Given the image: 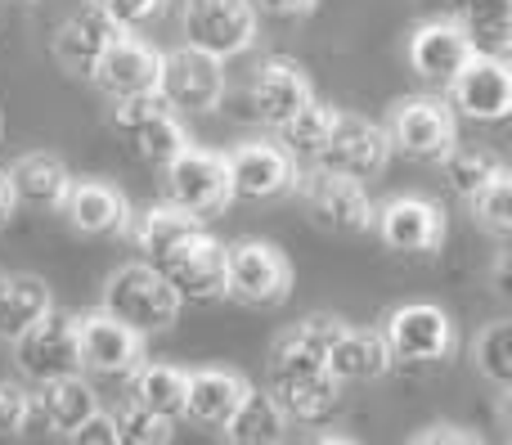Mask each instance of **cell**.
Instances as JSON below:
<instances>
[{"label": "cell", "instance_id": "cell-1", "mask_svg": "<svg viewBox=\"0 0 512 445\" xmlns=\"http://www.w3.org/2000/svg\"><path fill=\"white\" fill-rule=\"evenodd\" d=\"M180 297L171 293V284L144 261H131V266H117L104 284V306L99 311L108 320H117L122 329H131L135 338H149V333H162L180 320Z\"/></svg>", "mask_w": 512, "mask_h": 445}, {"label": "cell", "instance_id": "cell-2", "mask_svg": "<svg viewBox=\"0 0 512 445\" xmlns=\"http://www.w3.org/2000/svg\"><path fill=\"white\" fill-rule=\"evenodd\" d=\"M225 297L256 311H274L292 297V261L274 243L243 239L225 248Z\"/></svg>", "mask_w": 512, "mask_h": 445}, {"label": "cell", "instance_id": "cell-3", "mask_svg": "<svg viewBox=\"0 0 512 445\" xmlns=\"http://www.w3.org/2000/svg\"><path fill=\"white\" fill-rule=\"evenodd\" d=\"M292 194L301 198L310 225H319L328 234H369L373 230V212L378 207H373L369 189L355 185V180L333 176L324 167H306L292 180Z\"/></svg>", "mask_w": 512, "mask_h": 445}, {"label": "cell", "instance_id": "cell-4", "mask_svg": "<svg viewBox=\"0 0 512 445\" xmlns=\"http://www.w3.org/2000/svg\"><path fill=\"white\" fill-rule=\"evenodd\" d=\"M346 333L342 315H306L297 329L279 333L270 347V360H265V374H270V392L279 387H297V383H315V378H328V351L333 342Z\"/></svg>", "mask_w": 512, "mask_h": 445}, {"label": "cell", "instance_id": "cell-5", "mask_svg": "<svg viewBox=\"0 0 512 445\" xmlns=\"http://www.w3.org/2000/svg\"><path fill=\"white\" fill-rule=\"evenodd\" d=\"M382 342H387L391 365H445L459 347V333H454L450 311L432 302H409L396 306L382 324Z\"/></svg>", "mask_w": 512, "mask_h": 445}, {"label": "cell", "instance_id": "cell-6", "mask_svg": "<svg viewBox=\"0 0 512 445\" xmlns=\"http://www.w3.org/2000/svg\"><path fill=\"white\" fill-rule=\"evenodd\" d=\"M382 131H387L391 149L409 153L418 162H441L459 144V117L436 95H409L391 104V117Z\"/></svg>", "mask_w": 512, "mask_h": 445}, {"label": "cell", "instance_id": "cell-7", "mask_svg": "<svg viewBox=\"0 0 512 445\" xmlns=\"http://www.w3.org/2000/svg\"><path fill=\"white\" fill-rule=\"evenodd\" d=\"M162 189H167V207L198 216V221L225 212V207L234 203L225 153L198 149V144H189L180 158H171L167 167H162Z\"/></svg>", "mask_w": 512, "mask_h": 445}, {"label": "cell", "instance_id": "cell-8", "mask_svg": "<svg viewBox=\"0 0 512 445\" xmlns=\"http://www.w3.org/2000/svg\"><path fill=\"white\" fill-rule=\"evenodd\" d=\"M14 360L32 383H59V378L81 374V333L77 315L50 311L45 320H36L23 338H14Z\"/></svg>", "mask_w": 512, "mask_h": 445}, {"label": "cell", "instance_id": "cell-9", "mask_svg": "<svg viewBox=\"0 0 512 445\" xmlns=\"http://www.w3.org/2000/svg\"><path fill=\"white\" fill-rule=\"evenodd\" d=\"M180 18H185L189 50L212 54L221 63L256 41V9L248 0H185Z\"/></svg>", "mask_w": 512, "mask_h": 445}, {"label": "cell", "instance_id": "cell-10", "mask_svg": "<svg viewBox=\"0 0 512 445\" xmlns=\"http://www.w3.org/2000/svg\"><path fill=\"white\" fill-rule=\"evenodd\" d=\"M387 162H391V144L378 122L355 113H337V126L328 135L324 153L315 158V167L355 180V185H369V180H378L387 171Z\"/></svg>", "mask_w": 512, "mask_h": 445}, {"label": "cell", "instance_id": "cell-11", "mask_svg": "<svg viewBox=\"0 0 512 445\" xmlns=\"http://www.w3.org/2000/svg\"><path fill=\"white\" fill-rule=\"evenodd\" d=\"M158 99L171 113H212L225 99V63L212 54H198L189 45L162 54Z\"/></svg>", "mask_w": 512, "mask_h": 445}, {"label": "cell", "instance_id": "cell-12", "mask_svg": "<svg viewBox=\"0 0 512 445\" xmlns=\"http://www.w3.org/2000/svg\"><path fill=\"white\" fill-rule=\"evenodd\" d=\"M158 77H162V54L149 41L122 32L99 63L90 68V81L99 86V95H108L113 104H131V99H149L158 95Z\"/></svg>", "mask_w": 512, "mask_h": 445}, {"label": "cell", "instance_id": "cell-13", "mask_svg": "<svg viewBox=\"0 0 512 445\" xmlns=\"http://www.w3.org/2000/svg\"><path fill=\"white\" fill-rule=\"evenodd\" d=\"M153 270L167 279L180 302L185 297L189 302H216V297H225V243H216L207 230L176 243Z\"/></svg>", "mask_w": 512, "mask_h": 445}, {"label": "cell", "instance_id": "cell-14", "mask_svg": "<svg viewBox=\"0 0 512 445\" xmlns=\"http://www.w3.org/2000/svg\"><path fill=\"white\" fill-rule=\"evenodd\" d=\"M117 131L131 140V149L140 153L153 167H167L171 158L189 149V131L180 122V113H171L158 95L149 99H131V104H117Z\"/></svg>", "mask_w": 512, "mask_h": 445}, {"label": "cell", "instance_id": "cell-15", "mask_svg": "<svg viewBox=\"0 0 512 445\" xmlns=\"http://www.w3.org/2000/svg\"><path fill=\"white\" fill-rule=\"evenodd\" d=\"M373 234L396 252H436L445 243V212L423 194H396L373 212Z\"/></svg>", "mask_w": 512, "mask_h": 445}, {"label": "cell", "instance_id": "cell-16", "mask_svg": "<svg viewBox=\"0 0 512 445\" xmlns=\"http://www.w3.org/2000/svg\"><path fill=\"white\" fill-rule=\"evenodd\" d=\"M450 104L472 122H504L512 113V72L508 59H490V54H472L450 86Z\"/></svg>", "mask_w": 512, "mask_h": 445}, {"label": "cell", "instance_id": "cell-17", "mask_svg": "<svg viewBox=\"0 0 512 445\" xmlns=\"http://www.w3.org/2000/svg\"><path fill=\"white\" fill-rule=\"evenodd\" d=\"M225 171H230L234 198H279V194H292V180H297L292 153H283L270 140H248L239 149H230Z\"/></svg>", "mask_w": 512, "mask_h": 445}, {"label": "cell", "instance_id": "cell-18", "mask_svg": "<svg viewBox=\"0 0 512 445\" xmlns=\"http://www.w3.org/2000/svg\"><path fill=\"white\" fill-rule=\"evenodd\" d=\"M310 99H315V86H310V77L301 72V63H292V59H265L261 72H256L248 86L252 117L274 126V131H279L288 117H297Z\"/></svg>", "mask_w": 512, "mask_h": 445}, {"label": "cell", "instance_id": "cell-19", "mask_svg": "<svg viewBox=\"0 0 512 445\" xmlns=\"http://www.w3.org/2000/svg\"><path fill=\"white\" fill-rule=\"evenodd\" d=\"M5 176V189L14 198V207H32V212H63L68 203V189H72V171L63 167L59 153H45V149H32L23 158L9 162Z\"/></svg>", "mask_w": 512, "mask_h": 445}, {"label": "cell", "instance_id": "cell-20", "mask_svg": "<svg viewBox=\"0 0 512 445\" xmlns=\"http://www.w3.org/2000/svg\"><path fill=\"white\" fill-rule=\"evenodd\" d=\"M405 54H409V68L423 81L450 86L454 72L472 59V45H468V32L459 27V18H427V23L414 27Z\"/></svg>", "mask_w": 512, "mask_h": 445}, {"label": "cell", "instance_id": "cell-21", "mask_svg": "<svg viewBox=\"0 0 512 445\" xmlns=\"http://www.w3.org/2000/svg\"><path fill=\"white\" fill-rule=\"evenodd\" d=\"M77 333H81V369H90V374L122 378L144 365V342L117 320H108L104 311L77 315Z\"/></svg>", "mask_w": 512, "mask_h": 445}, {"label": "cell", "instance_id": "cell-22", "mask_svg": "<svg viewBox=\"0 0 512 445\" xmlns=\"http://www.w3.org/2000/svg\"><path fill=\"white\" fill-rule=\"evenodd\" d=\"M63 216H68L72 230L99 234V239L131 230V203H126V194L117 185H108V180H72Z\"/></svg>", "mask_w": 512, "mask_h": 445}, {"label": "cell", "instance_id": "cell-23", "mask_svg": "<svg viewBox=\"0 0 512 445\" xmlns=\"http://www.w3.org/2000/svg\"><path fill=\"white\" fill-rule=\"evenodd\" d=\"M248 387L252 383L239 369H194V374H185V414L198 423H212V428H225L230 414L243 405Z\"/></svg>", "mask_w": 512, "mask_h": 445}, {"label": "cell", "instance_id": "cell-24", "mask_svg": "<svg viewBox=\"0 0 512 445\" xmlns=\"http://www.w3.org/2000/svg\"><path fill=\"white\" fill-rule=\"evenodd\" d=\"M117 36L122 32H117L95 5H86V9H77V14H68L59 23V32H54V59H59L68 72H86L90 77V68L99 63V54H104Z\"/></svg>", "mask_w": 512, "mask_h": 445}, {"label": "cell", "instance_id": "cell-25", "mask_svg": "<svg viewBox=\"0 0 512 445\" xmlns=\"http://www.w3.org/2000/svg\"><path fill=\"white\" fill-rule=\"evenodd\" d=\"M32 410H36V419H41L50 432L68 437V432H77L81 423L99 414V396H95V387H90L86 378L77 374V378H59V383H45L41 392L32 396Z\"/></svg>", "mask_w": 512, "mask_h": 445}, {"label": "cell", "instance_id": "cell-26", "mask_svg": "<svg viewBox=\"0 0 512 445\" xmlns=\"http://www.w3.org/2000/svg\"><path fill=\"white\" fill-rule=\"evenodd\" d=\"M387 369H391L387 342L373 329H351V324H346V333L333 342V351H328V374H333L337 383H369V378H382Z\"/></svg>", "mask_w": 512, "mask_h": 445}, {"label": "cell", "instance_id": "cell-27", "mask_svg": "<svg viewBox=\"0 0 512 445\" xmlns=\"http://www.w3.org/2000/svg\"><path fill=\"white\" fill-rule=\"evenodd\" d=\"M54 311L45 279L36 275H0V338H23L36 320Z\"/></svg>", "mask_w": 512, "mask_h": 445}, {"label": "cell", "instance_id": "cell-28", "mask_svg": "<svg viewBox=\"0 0 512 445\" xmlns=\"http://www.w3.org/2000/svg\"><path fill=\"white\" fill-rule=\"evenodd\" d=\"M283 437H288V419L274 396L265 387H248L243 405L225 423V445H283Z\"/></svg>", "mask_w": 512, "mask_h": 445}, {"label": "cell", "instance_id": "cell-29", "mask_svg": "<svg viewBox=\"0 0 512 445\" xmlns=\"http://www.w3.org/2000/svg\"><path fill=\"white\" fill-rule=\"evenodd\" d=\"M198 230H203L198 216L176 212V207H167V203H153L149 212H140V221H131V230L126 234H131L135 248L144 252V266H158L176 243H185L189 234H198Z\"/></svg>", "mask_w": 512, "mask_h": 445}, {"label": "cell", "instance_id": "cell-30", "mask_svg": "<svg viewBox=\"0 0 512 445\" xmlns=\"http://www.w3.org/2000/svg\"><path fill=\"white\" fill-rule=\"evenodd\" d=\"M131 405L176 423L185 414V369L176 365H140L131 374Z\"/></svg>", "mask_w": 512, "mask_h": 445}, {"label": "cell", "instance_id": "cell-31", "mask_svg": "<svg viewBox=\"0 0 512 445\" xmlns=\"http://www.w3.org/2000/svg\"><path fill=\"white\" fill-rule=\"evenodd\" d=\"M445 167V180H450V189L459 198H477L481 189L490 185V180L504 171V162H499V153L481 149V144H454L450 153L441 158Z\"/></svg>", "mask_w": 512, "mask_h": 445}, {"label": "cell", "instance_id": "cell-32", "mask_svg": "<svg viewBox=\"0 0 512 445\" xmlns=\"http://www.w3.org/2000/svg\"><path fill=\"white\" fill-rule=\"evenodd\" d=\"M270 392V387H265ZM274 405L283 410V419H297V423H319L328 419V414L342 405V383H337L333 374L328 378H315V383H297V387H279V392H270Z\"/></svg>", "mask_w": 512, "mask_h": 445}, {"label": "cell", "instance_id": "cell-33", "mask_svg": "<svg viewBox=\"0 0 512 445\" xmlns=\"http://www.w3.org/2000/svg\"><path fill=\"white\" fill-rule=\"evenodd\" d=\"M337 126V108L324 104V99H310L306 108H301L297 117H288V122L279 126V149L283 153H306V158H319L328 144V135H333Z\"/></svg>", "mask_w": 512, "mask_h": 445}, {"label": "cell", "instance_id": "cell-34", "mask_svg": "<svg viewBox=\"0 0 512 445\" xmlns=\"http://www.w3.org/2000/svg\"><path fill=\"white\" fill-rule=\"evenodd\" d=\"M472 360H477V369L499 392H508L512 387V320L486 324V329L477 333V342H472Z\"/></svg>", "mask_w": 512, "mask_h": 445}, {"label": "cell", "instance_id": "cell-35", "mask_svg": "<svg viewBox=\"0 0 512 445\" xmlns=\"http://www.w3.org/2000/svg\"><path fill=\"white\" fill-rule=\"evenodd\" d=\"M468 203H472V216H477L495 239H508V230H512V176H508V167L499 171L477 198H468Z\"/></svg>", "mask_w": 512, "mask_h": 445}, {"label": "cell", "instance_id": "cell-36", "mask_svg": "<svg viewBox=\"0 0 512 445\" xmlns=\"http://www.w3.org/2000/svg\"><path fill=\"white\" fill-rule=\"evenodd\" d=\"M113 423H117V441L122 445H171V423L140 410V405H126Z\"/></svg>", "mask_w": 512, "mask_h": 445}, {"label": "cell", "instance_id": "cell-37", "mask_svg": "<svg viewBox=\"0 0 512 445\" xmlns=\"http://www.w3.org/2000/svg\"><path fill=\"white\" fill-rule=\"evenodd\" d=\"M32 423H36L32 396L14 383H0V437H23Z\"/></svg>", "mask_w": 512, "mask_h": 445}, {"label": "cell", "instance_id": "cell-38", "mask_svg": "<svg viewBox=\"0 0 512 445\" xmlns=\"http://www.w3.org/2000/svg\"><path fill=\"white\" fill-rule=\"evenodd\" d=\"M90 5H95L99 14H104L108 23L117 27V32H131V27H140V23H149V18H158L167 0H90Z\"/></svg>", "mask_w": 512, "mask_h": 445}, {"label": "cell", "instance_id": "cell-39", "mask_svg": "<svg viewBox=\"0 0 512 445\" xmlns=\"http://www.w3.org/2000/svg\"><path fill=\"white\" fill-rule=\"evenodd\" d=\"M405 445H486L477 437V432H463V428H454V423H432V428H423V432H414Z\"/></svg>", "mask_w": 512, "mask_h": 445}, {"label": "cell", "instance_id": "cell-40", "mask_svg": "<svg viewBox=\"0 0 512 445\" xmlns=\"http://www.w3.org/2000/svg\"><path fill=\"white\" fill-rule=\"evenodd\" d=\"M68 445H122V441H117V423L99 410L95 419H86L77 432H68Z\"/></svg>", "mask_w": 512, "mask_h": 445}, {"label": "cell", "instance_id": "cell-41", "mask_svg": "<svg viewBox=\"0 0 512 445\" xmlns=\"http://www.w3.org/2000/svg\"><path fill=\"white\" fill-rule=\"evenodd\" d=\"M248 5L270 18H306V14H315L319 0H248Z\"/></svg>", "mask_w": 512, "mask_h": 445}, {"label": "cell", "instance_id": "cell-42", "mask_svg": "<svg viewBox=\"0 0 512 445\" xmlns=\"http://www.w3.org/2000/svg\"><path fill=\"white\" fill-rule=\"evenodd\" d=\"M9 216H14V198H9L5 176H0V225H9Z\"/></svg>", "mask_w": 512, "mask_h": 445}, {"label": "cell", "instance_id": "cell-43", "mask_svg": "<svg viewBox=\"0 0 512 445\" xmlns=\"http://www.w3.org/2000/svg\"><path fill=\"white\" fill-rule=\"evenodd\" d=\"M310 445H355L351 437H319V441H310Z\"/></svg>", "mask_w": 512, "mask_h": 445}, {"label": "cell", "instance_id": "cell-44", "mask_svg": "<svg viewBox=\"0 0 512 445\" xmlns=\"http://www.w3.org/2000/svg\"><path fill=\"white\" fill-rule=\"evenodd\" d=\"M450 5H454V9H463V5H472V0H450Z\"/></svg>", "mask_w": 512, "mask_h": 445}, {"label": "cell", "instance_id": "cell-45", "mask_svg": "<svg viewBox=\"0 0 512 445\" xmlns=\"http://www.w3.org/2000/svg\"><path fill=\"white\" fill-rule=\"evenodd\" d=\"M14 5H32V0H14Z\"/></svg>", "mask_w": 512, "mask_h": 445}]
</instances>
